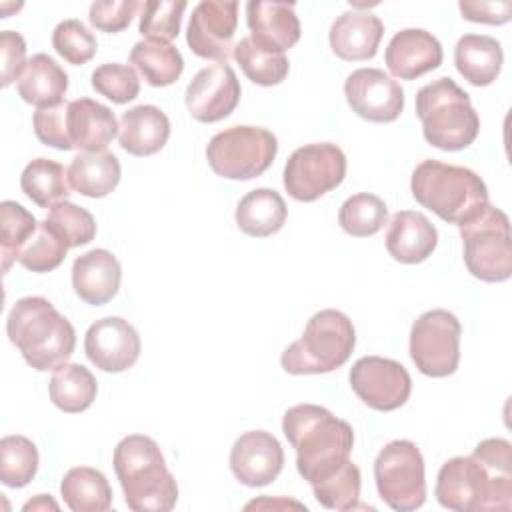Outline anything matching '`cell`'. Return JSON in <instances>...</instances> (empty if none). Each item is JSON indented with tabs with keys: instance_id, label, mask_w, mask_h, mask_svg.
<instances>
[{
	"instance_id": "4dcf8cb0",
	"label": "cell",
	"mask_w": 512,
	"mask_h": 512,
	"mask_svg": "<svg viewBox=\"0 0 512 512\" xmlns=\"http://www.w3.org/2000/svg\"><path fill=\"white\" fill-rule=\"evenodd\" d=\"M60 494L74 512H104L112 506V488L106 476L90 466L70 468L60 482Z\"/></svg>"
},
{
	"instance_id": "681fc988",
	"label": "cell",
	"mask_w": 512,
	"mask_h": 512,
	"mask_svg": "<svg viewBox=\"0 0 512 512\" xmlns=\"http://www.w3.org/2000/svg\"><path fill=\"white\" fill-rule=\"evenodd\" d=\"M252 508H298V510H306L304 504L296 502V500H284V498H258V500H252L244 506V510H252Z\"/></svg>"
},
{
	"instance_id": "3957f363",
	"label": "cell",
	"mask_w": 512,
	"mask_h": 512,
	"mask_svg": "<svg viewBox=\"0 0 512 512\" xmlns=\"http://www.w3.org/2000/svg\"><path fill=\"white\" fill-rule=\"evenodd\" d=\"M124 502L134 512H168L178 500V484L156 440L144 434L124 436L112 456Z\"/></svg>"
},
{
	"instance_id": "484cf974",
	"label": "cell",
	"mask_w": 512,
	"mask_h": 512,
	"mask_svg": "<svg viewBox=\"0 0 512 512\" xmlns=\"http://www.w3.org/2000/svg\"><path fill=\"white\" fill-rule=\"evenodd\" d=\"M16 88L18 96L38 110L58 106L68 90V74L54 58L38 52L26 62Z\"/></svg>"
},
{
	"instance_id": "f546056e",
	"label": "cell",
	"mask_w": 512,
	"mask_h": 512,
	"mask_svg": "<svg viewBox=\"0 0 512 512\" xmlns=\"http://www.w3.org/2000/svg\"><path fill=\"white\" fill-rule=\"evenodd\" d=\"M48 392L52 404L58 410L66 414H78L92 406V402L96 400L98 384L94 374L86 366L66 362L54 370Z\"/></svg>"
},
{
	"instance_id": "e0dca14e",
	"label": "cell",
	"mask_w": 512,
	"mask_h": 512,
	"mask_svg": "<svg viewBox=\"0 0 512 512\" xmlns=\"http://www.w3.org/2000/svg\"><path fill=\"white\" fill-rule=\"evenodd\" d=\"M142 342L136 328L120 318L106 316L90 324L84 336V352L88 360L102 372H124L132 368L140 356Z\"/></svg>"
},
{
	"instance_id": "f35d334b",
	"label": "cell",
	"mask_w": 512,
	"mask_h": 512,
	"mask_svg": "<svg viewBox=\"0 0 512 512\" xmlns=\"http://www.w3.org/2000/svg\"><path fill=\"white\" fill-rule=\"evenodd\" d=\"M360 470L348 460L336 474L328 476L322 482L312 484L314 498L330 510H352L358 506L360 498Z\"/></svg>"
},
{
	"instance_id": "1f68e13d",
	"label": "cell",
	"mask_w": 512,
	"mask_h": 512,
	"mask_svg": "<svg viewBox=\"0 0 512 512\" xmlns=\"http://www.w3.org/2000/svg\"><path fill=\"white\" fill-rule=\"evenodd\" d=\"M130 64L150 86L156 88L174 84L184 70V58L180 50L162 40L136 42L130 50Z\"/></svg>"
},
{
	"instance_id": "30bf717a",
	"label": "cell",
	"mask_w": 512,
	"mask_h": 512,
	"mask_svg": "<svg viewBox=\"0 0 512 512\" xmlns=\"http://www.w3.org/2000/svg\"><path fill=\"white\" fill-rule=\"evenodd\" d=\"M440 506L456 512L510 510L512 496L502 494L486 468L474 456H456L446 460L434 488Z\"/></svg>"
},
{
	"instance_id": "74e56055",
	"label": "cell",
	"mask_w": 512,
	"mask_h": 512,
	"mask_svg": "<svg viewBox=\"0 0 512 512\" xmlns=\"http://www.w3.org/2000/svg\"><path fill=\"white\" fill-rule=\"evenodd\" d=\"M68 252V244L64 238L48 224V220H40L36 232L26 242V246L18 254V262L30 272H50L58 268Z\"/></svg>"
},
{
	"instance_id": "2e32d148",
	"label": "cell",
	"mask_w": 512,
	"mask_h": 512,
	"mask_svg": "<svg viewBox=\"0 0 512 512\" xmlns=\"http://www.w3.org/2000/svg\"><path fill=\"white\" fill-rule=\"evenodd\" d=\"M240 82L226 62L210 64L196 72L186 88L188 114L204 124L228 118L240 102Z\"/></svg>"
},
{
	"instance_id": "cb8c5ba5",
	"label": "cell",
	"mask_w": 512,
	"mask_h": 512,
	"mask_svg": "<svg viewBox=\"0 0 512 512\" xmlns=\"http://www.w3.org/2000/svg\"><path fill=\"white\" fill-rule=\"evenodd\" d=\"M386 250L402 264L424 262L438 244L436 226L420 212L400 210L390 218L386 230Z\"/></svg>"
},
{
	"instance_id": "f6af8a7d",
	"label": "cell",
	"mask_w": 512,
	"mask_h": 512,
	"mask_svg": "<svg viewBox=\"0 0 512 512\" xmlns=\"http://www.w3.org/2000/svg\"><path fill=\"white\" fill-rule=\"evenodd\" d=\"M140 4L136 0H108V2H94L88 10L90 24L106 34L122 32L130 26Z\"/></svg>"
},
{
	"instance_id": "5bb4252c",
	"label": "cell",
	"mask_w": 512,
	"mask_h": 512,
	"mask_svg": "<svg viewBox=\"0 0 512 512\" xmlns=\"http://www.w3.org/2000/svg\"><path fill=\"white\" fill-rule=\"evenodd\" d=\"M238 26V2L202 0L194 6L186 42L200 58L226 62L234 52V34Z\"/></svg>"
},
{
	"instance_id": "7a4b0ae2",
	"label": "cell",
	"mask_w": 512,
	"mask_h": 512,
	"mask_svg": "<svg viewBox=\"0 0 512 512\" xmlns=\"http://www.w3.org/2000/svg\"><path fill=\"white\" fill-rule=\"evenodd\" d=\"M6 332L26 364L38 372L66 364L76 348L74 326L42 296L16 300L6 320Z\"/></svg>"
},
{
	"instance_id": "836d02e7",
	"label": "cell",
	"mask_w": 512,
	"mask_h": 512,
	"mask_svg": "<svg viewBox=\"0 0 512 512\" xmlns=\"http://www.w3.org/2000/svg\"><path fill=\"white\" fill-rule=\"evenodd\" d=\"M232 56L240 64L246 78L258 86H276L286 80L290 70L288 58L284 54L260 46L252 40V36L242 38L234 46Z\"/></svg>"
},
{
	"instance_id": "9c48e42d",
	"label": "cell",
	"mask_w": 512,
	"mask_h": 512,
	"mask_svg": "<svg viewBox=\"0 0 512 512\" xmlns=\"http://www.w3.org/2000/svg\"><path fill=\"white\" fill-rule=\"evenodd\" d=\"M378 496L396 512H410L426 500L424 458L412 440L388 442L374 460Z\"/></svg>"
},
{
	"instance_id": "6da1fadb",
	"label": "cell",
	"mask_w": 512,
	"mask_h": 512,
	"mask_svg": "<svg viewBox=\"0 0 512 512\" xmlns=\"http://www.w3.org/2000/svg\"><path fill=\"white\" fill-rule=\"evenodd\" d=\"M282 432L296 450L298 474L312 486L336 474L354 446V432L318 404H296L284 412Z\"/></svg>"
},
{
	"instance_id": "7dc6e473",
	"label": "cell",
	"mask_w": 512,
	"mask_h": 512,
	"mask_svg": "<svg viewBox=\"0 0 512 512\" xmlns=\"http://www.w3.org/2000/svg\"><path fill=\"white\" fill-rule=\"evenodd\" d=\"M0 58H2V86H10L26 68V42L18 32H0Z\"/></svg>"
},
{
	"instance_id": "ba28073f",
	"label": "cell",
	"mask_w": 512,
	"mask_h": 512,
	"mask_svg": "<svg viewBox=\"0 0 512 512\" xmlns=\"http://www.w3.org/2000/svg\"><path fill=\"white\" fill-rule=\"evenodd\" d=\"M278 154L276 136L260 126H232L214 134L206 146L210 168L228 180L264 174Z\"/></svg>"
},
{
	"instance_id": "4316f807",
	"label": "cell",
	"mask_w": 512,
	"mask_h": 512,
	"mask_svg": "<svg viewBox=\"0 0 512 512\" xmlns=\"http://www.w3.org/2000/svg\"><path fill=\"white\" fill-rule=\"evenodd\" d=\"M504 62L502 44L486 34H464L454 48V64L472 86H490Z\"/></svg>"
},
{
	"instance_id": "7bdbcfd3",
	"label": "cell",
	"mask_w": 512,
	"mask_h": 512,
	"mask_svg": "<svg viewBox=\"0 0 512 512\" xmlns=\"http://www.w3.org/2000/svg\"><path fill=\"white\" fill-rule=\"evenodd\" d=\"M92 88L112 100L114 104H126L134 100L140 92V80L132 66L118 64V62H106L98 66L92 76Z\"/></svg>"
},
{
	"instance_id": "277c9868",
	"label": "cell",
	"mask_w": 512,
	"mask_h": 512,
	"mask_svg": "<svg viewBox=\"0 0 512 512\" xmlns=\"http://www.w3.org/2000/svg\"><path fill=\"white\" fill-rule=\"evenodd\" d=\"M410 190L418 204L456 226L488 204V188L474 170L432 158L414 168Z\"/></svg>"
},
{
	"instance_id": "f1b7e54d",
	"label": "cell",
	"mask_w": 512,
	"mask_h": 512,
	"mask_svg": "<svg viewBox=\"0 0 512 512\" xmlns=\"http://www.w3.org/2000/svg\"><path fill=\"white\" fill-rule=\"evenodd\" d=\"M288 216L284 198L272 188L250 190L236 206L238 228L254 238H266L276 234Z\"/></svg>"
},
{
	"instance_id": "4fadbf2b",
	"label": "cell",
	"mask_w": 512,
	"mask_h": 512,
	"mask_svg": "<svg viewBox=\"0 0 512 512\" xmlns=\"http://www.w3.org/2000/svg\"><path fill=\"white\" fill-rule=\"evenodd\" d=\"M354 394L372 410L392 412L406 404L412 392V378L408 370L390 358L362 356L348 374Z\"/></svg>"
},
{
	"instance_id": "9a60e30c",
	"label": "cell",
	"mask_w": 512,
	"mask_h": 512,
	"mask_svg": "<svg viewBox=\"0 0 512 512\" xmlns=\"http://www.w3.org/2000/svg\"><path fill=\"white\" fill-rule=\"evenodd\" d=\"M344 96L352 112L376 124L394 122L404 110L402 86L380 68H358L344 82Z\"/></svg>"
},
{
	"instance_id": "ee69618b",
	"label": "cell",
	"mask_w": 512,
	"mask_h": 512,
	"mask_svg": "<svg viewBox=\"0 0 512 512\" xmlns=\"http://www.w3.org/2000/svg\"><path fill=\"white\" fill-rule=\"evenodd\" d=\"M472 456L486 468L494 486L512 496V444L504 438H486L478 442Z\"/></svg>"
},
{
	"instance_id": "603a6c76",
	"label": "cell",
	"mask_w": 512,
	"mask_h": 512,
	"mask_svg": "<svg viewBox=\"0 0 512 512\" xmlns=\"http://www.w3.org/2000/svg\"><path fill=\"white\" fill-rule=\"evenodd\" d=\"M382 34L384 24L378 16L364 10H348L332 22L328 40L338 58L360 62L376 56Z\"/></svg>"
},
{
	"instance_id": "ffe728a7",
	"label": "cell",
	"mask_w": 512,
	"mask_h": 512,
	"mask_svg": "<svg viewBox=\"0 0 512 512\" xmlns=\"http://www.w3.org/2000/svg\"><path fill=\"white\" fill-rule=\"evenodd\" d=\"M246 24L254 42L280 54L290 50L302 32L294 4L276 0H250L246 4Z\"/></svg>"
},
{
	"instance_id": "5b68a950",
	"label": "cell",
	"mask_w": 512,
	"mask_h": 512,
	"mask_svg": "<svg viewBox=\"0 0 512 512\" xmlns=\"http://www.w3.org/2000/svg\"><path fill=\"white\" fill-rule=\"evenodd\" d=\"M416 116L422 122L426 142L446 152L468 148L480 132V118L468 92L448 76L418 90Z\"/></svg>"
},
{
	"instance_id": "f907efd6",
	"label": "cell",
	"mask_w": 512,
	"mask_h": 512,
	"mask_svg": "<svg viewBox=\"0 0 512 512\" xmlns=\"http://www.w3.org/2000/svg\"><path fill=\"white\" fill-rule=\"evenodd\" d=\"M48 508L58 510V504H56L50 496H46V494H38L36 498L28 500V502L22 506L24 512H28V510H48Z\"/></svg>"
},
{
	"instance_id": "d6986e66",
	"label": "cell",
	"mask_w": 512,
	"mask_h": 512,
	"mask_svg": "<svg viewBox=\"0 0 512 512\" xmlns=\"http://www.w3.org/2000/svg\"><path fill=\"white\" fill-rule=\"evenodd\" d=\"M442 44L422 28H404L386 46L384 62L392 76L416 80L442 64Z\"/></svg>"
},
{
	"instance_id": "d4e9b609",
	"label": "cell",
	"mask_w": 512,
	"mask_h": 512,
	"mask_svg": "<svg viewBox=\"0 0 512 512\" xmlns=\"http://www.w3.org/2000/svg\"><path fill=\"white\" fill-rule=\"evenodd\" d=\"M168 138L170 120L158 106L140 104L120 118L118 142L132 156H152L164 148Z\"/></svg>"
},
{
	"instance_id": "8fae6325",
	"label": "cell",
	"mask_w": 512,
	"mask_h": 512,
	"mask_svg": "<svg viewBox=\"0 0 512 512\" xmlns=\"http://www.w3.org/2000/svg\"><path fill=\"white\" fill-rule=\"evenodd\" d=\"M460 320L444 310L422 312L410 328V358L430 378H446L460 362Z\"/></svg>"
},
{
	"instance_id": "7c38bea8",
	"label": "cell",
	"mask_w": 512,
	"mask_h": 512,
	"mask_svg": "<svg viewBox=\"0 0 512 512\" xmlns=\"http://www.w3.org/2000/svg\"><path fill=\"white\" fill-rule=\"evenodd\" d=\"M346 156L332 142H314L296 148L284 166V188L298 202H314L342 184Z\"/></svg>"
},
{
	"instance_id": "44dd1931",
	"label": "cell",
	"mask_w": 512,
	"mask_h": 512,
	"mask_svg": "<svg viewBox=\"0 0 512 512\" xmlns=\"http://www.w3.org/2000/svg\"><path fill=\"white\" fill-rule=\"evenodd\" d=\"M64 124L68 142L82 152L106 150L120 128L114 112L92 98L66 102Z\"/></svg>"
},
{
	"instance_id": "e575fe53",
	"label": "cell",
	"mask_w": 512,
	"mask_h": 512,
	"mask_svg": "<svg viewBox=\"0 0 512 512\" xmlns=\"http://www.w3.org/2000/svg\"><path fill=\"white\" fill-rule=\"evenodd\" d=\"M388 220L384 200L370 192H358L344 200L338 210V224L354 238H368L382 230Z\"/></svg>"
},
{
	"instance_id": "bcb514c9",
	"label": "cell",
	"mask_w": 512,
	"mask_h": 512,
	"mask_svg": "<svg viewBox=\"0 0 512 512\" xmlns=\"http://www.w3.org/2000/svg\"><path fill=\"white\" fill-rule=\"evenodd\" d=\"M64 114H66V102L50 108H40L34 112L32 124L36 138L56 150H72V144L68 142L66 136V124H64Z\"/></svg>"
},
{
	"instance_id": "ab89813d",
	"label": "cell",
	"mask_w": 512,
	"mask_h": 512,
	"mask_svg": "<svg viewBox=\"0 0 512 512\" xmlns=\"http://www.w3.org/2000/svg\"><path fill=\"white\" fill-rule=\"evenodd\" d=\"M186 2L176 0H146L140 4L138 32L146 40L170 42L178 36Z\"/></svg>"
},
{
	"instance_id": "83f0119b",
	"label": "cell",
	"mask_w": 512,
	"mask_h": 512,
	"mask_svg": "<svg viewBox=\"0 0 512 512\" xmlns=\"http://www.w3.org/2000/svg\"><path fill=\"white\" fill-rule=\"evenodd\" d=\"M122 168L118 158L108 152H80L68 166L70 188L86 198H104L120 182Z\"/></svg>"
},
{
	"instance_id": "ac0fdd59",
	"label": "cell",
	"mask_w": 512,
	"mask_h": 512,
	"mask_svg": "<svg viewBox=\"0 0 512 512\" xmlns=\"http://www.w3.org/2000/svg\"><path fill=\"white\" fill-rule=\"evenodd\" d=\"M284 466V450L266 430L244 432L230 450L234 478L250 488H260L278 478Z\"/></svg>"
},
{
	"instance_id": "8992f818",
	"label": "cell",
	"mask_w": 512,
	"mask_h": 512,
	"mask_svg": "<svg viewBox=\"0 0 512 512\" xmlns=\"http://www.w3.org/2000/svg\"><path fill=\"white\" fill-rule=\"evenodd\" d=\"M356 346V330L352 320L334 308L316 312L302 336L292 342L280 358L288 374H326L344 366Z\"/></svg>"
},
{
	"instance_id": "8d00e7d4",
	"label": "cell",
	"mask_w": 512,
	"mask_h": 512,
	"mask_svg": "<svg viewBox=\"0 0 512 512\" xmlns=\"http://www.w3.org/2000/svg\"><path fill=\"white\" fill-rule=\"evenodd\" d=\"M0 214H2V238H0L2 270L8 272L10 266L18 260L20 250L36 232L38 220L22 204L14 200H4L0 204Z\"/></svg>"
},
{
	"instance_id": "c3c4849f",
	"label": "cell",
	"mask_w": 512,
	"mask_h": 512,
	"mask_svg": "<svg viewBox=\"0 0 512 512\" xmlns=\"http://www.w3.org/2000/svg\"><path fill=\"white\" fill-rule=\"evenodd\" d=\"M458 8L462 12V18L478 24H492L502 26L510 22L512 18V2L500 0V2H484V0H460Z\"/></svg>"
},
{
	"instance_id": "7402d4cb",
	"label": "cell",
	"mask_w": 512,
	"mask_h": 512,
	"mask_svg": "<svg viewBox=\"0 0 512 512\" xmlns=\"http://www.w3.org/2000/svg\"><path fill=\"white\" fill-rule=\"evenodd\" d=\"M122 268L116 256L104 248L80 254L72 264V288L76 296L90 304L102 306L110 302L120 288Z\"/></svg>"
},
{
	"instance_id": "d6a6232c",
	"label": "cell",
	"mask_w": 512,
	"mask_h": 512,
	"mask_svg": "<svg viewBox=\"0 0 512 512\" xmlns=\"http://www.w3.org/2000/svg\"><path fill=\"white\" fill-rule=\"evenodd\" d=\"M20 188L36 206L52 208L70 196L68 168L48 158H36L22 170Z\"/></svg>"
},
{
	"instance_id": "52a82bcc",
	"label": "cell",
	"mask_w": 512,
	"mask_h": 512,
	"mask_svg": "<svg viewBox=\"0 0 512 512\" xmlns=\"http://www.w3.org/2000/svg\"><path fill=\"white\" fill-rule=\"evenodd\" d=\"M458 228L464 264L474 278L504 282L512 276V238L506 212L488 202Z\"/></svg>"
},
{
	"instance_id": "d590c367",
	"label": "cell",
	"mask_w": 512,
	"mask_h": 512,
	"mask_svg": "<svg viewBox=\"0 0 512 512\" xmlns=\"http://www.w3.org/2000/svg\"><path fill=\"white\" fill-rule=\"evenodd\" d=\"M38 472V448L20 434L0 440V480L8 488H22L32 482Z\"/></svg>"
},
{
	"instance_id": "b9f144b4",
	"label": "cell",
	"mask_w": 512,
	"mask_h": 512,
	"mask_svg": "<svg viewBox=\"0 0 512 512\" xmlns=\"http://www.w3.org/2000/svg\"><path fill=\"white\" fill-rule=\"evenodd\" d=\"M52 48L68 64L82 66L90 62L98 50L94 34L80 20H62L52 32Z\"/></svg>"
},
{
	"instance_id": "60d3db41",
	"label": "cell",
	"mask_w": 512,
	"mask_h": 512,
	"mask_svg": "<svg viewBox=\"0 0 512 512\" xmlns=\"http://www.w3.org/2000/svg\"><path fill=\"white\" fill-rule=\"evenodd\" d=\"M48 224L64 238L68 248L90 244L96 236V220L94 216L68 200L54 204L48 212Z\"/></svg>"
}]
</instances>
